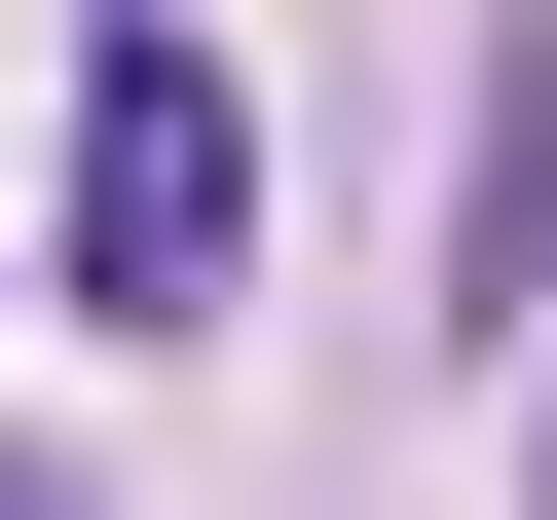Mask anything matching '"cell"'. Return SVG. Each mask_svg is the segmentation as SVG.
Masks as SVG:
<instances>
[{"mask_svg": "<svg viewBox=\"0 0 557 520\" xmlns=\"http://www.w3.org/2000/svg\"><path fill=\"white\" fill-rule=\"evenodd\" d=\"M75 298L112 335H223L260 298V112H223V38H149V0L75 38Z\"/></svg>", "mask_w": 557, "mask_h": 520, "instance_id": "obj_1", "label": "cell"}, {"mask_svg": "<svg viewBox=\"0 0 557 520\" xmlns=\"http://www.w3.org/2000/svg\"><path fill=\"white\" fill-rule=\"evenodd\" d=\"M483 298H557V38L483 75Z\"/></svg>", "mask_w": 557, "mask_h": 520, "instance_id": "obj_2", "label": "cell"}]
</instances>
